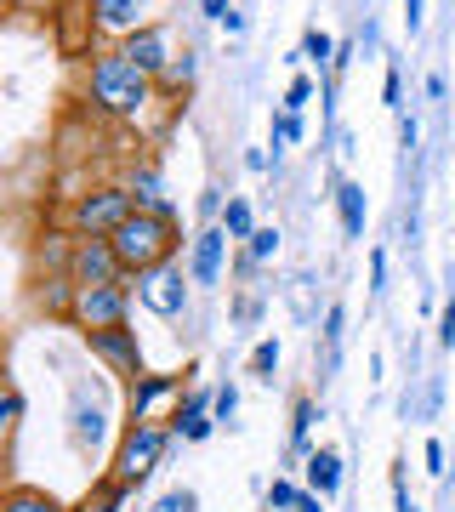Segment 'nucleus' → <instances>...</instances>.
<instances>
[{
    "mask_svg": "<svg viewBox=\"0 0 455 512\" xmlns=\"http://www.w3.org/2000/svg\"><path fill=\"white\" fill-rule=\"evenodd\" d=\"M86 92H91V109H103L114 114V120H137V114L160 97V86L148 80L137 63H131L120 46H109V52H97L91 57V80H86Z\"/></svg>",
    "mask_w": 455,
    "mask_h": 512,
    "instance_id": "obj_1",
    "label": "nucleus"
},
{
    "mask_svg": "<svg viewBox=\"0 0 455 512\" xmlns=\"http://www.w3.org/2000/svg\"><path fill=\"white\" fill-rule=\"evenodd\" d=\"M114 251L126 262V279L148 274V268H160V262H177V217H154V211H131L120 228H114Z\"/></svg>",
    "mask_w": 455,
    "mask_h": 512,
    "instance_id": "obj_2",
    "label": "nucleus"
},
{
    "mask_svg": "<svg viewBox=\"0 0 455 512\" xmlns=\"http://www.w3.org/2000/svg\"><path fill=\"white\" fill-rule=\"evenodd\" d=\"M171 439H177V433H171L165 421H131L126 433H120V444H114V473L109 478H120L126 490H137V484L165 461Z\"/></svg>",
    "mask_w": 455,
    "mask_h": 512,
    "instance_id": "obj_3",
    "label": "nucleus"
},
{
    "mask_svg": "<svg viewBox=\"0 0 455 512\" xmlns=\"http://www.w3.org/2000/svg\"><path fill=\"white\" fill-rule=\"evenodd\" d=\"M131 211H137V200H131L126 183H97V188H86V194H74L69 228L74 234H91V239H109Z\"/></svg>",
    "mask_w": 455,
    "mask_h": 512,
    "instance_id": "obj_4",
    "label": "nucleus"
},
{
    "mask_svg": "<svg viewBox=\"0 0 455 512\" xmlns=\"http://www.w3.org/2000/svg\"><path fill=\"white\" fill-rule=\"evenodd\" d=\"M131 319V279H120V285H80V296H74V325L86 330H114Z\"/></svg>",
    "mask_w": 455,
    "mask_h": 512,
    "instance_id": "obj_5",
    "label": "nucleus"
},
{
    "mask_svg": "<svg viewBox=\"0 0 455 512\" xmlns=\"http://www.w3.org/2000/svg\"><path fill=\"white\" fill-rule=\"evenodd\" d=\"M131 291L143 302L154 319H182L188 313V279H182V262H160V268H148V274L131 279Z\"/></svg>",
    "mask_w": 455,
    "mask_h": 512,
    "instance_id": "obj_6",
    "label": "nucleus"
},
{
    "mask_svg": "<svg viewBox=\"0 0 455 512\" xmlns=\"http://www.w3.org/2000/svg\"><path fill=\"white\" fill-rule=\"evenodd\" d=\"M69 279H74V285H120V279H126V262H120V251H114V239L74 234Z\"/></svg>",
    "mask_w": 455,
    "mask_h": 512,
    "instance_id": "obj_7",
    "label": "nucleus"
},
{
    "mask_svg": "<svg viewBox=\"0 0 455 512\" xmlns=\"http://www.w3.org/2000/svg\"><path fill=\"white\" fill-rule=\"evenodd\" d=\"M86 18L97 35H109L120 46V40H131L137 29L154 23V0H86Z\"/></svg>",
    "mask_w": 455,
    "mask_h": 512,
    "instance_id": "obj_8",
    "label": "nucleus"
},
{
    "mask_svg": "<svg viewBox=\"0 0 455 512\" xmlns=\"http://www.w3.org/2000/svg\"><path fill=\"white\" fill-rule=\"evenodd\" d=\"M182 382H194V370H143V376H131V393H126L131 421H154V410L165 399H177Z\"/></svg>",
    "mask_w": 455,
    "mask_h": 512,
    "instance_id": "obj_9",
    "label": "nucleus"
},
{
    "mask_svg": "<svg viewBox=\"0 0 455 512\" xmlns=\"http://www.w3.org/2000/svg\"><path fill=\"white\" fill-rule=\"evenodd\" d=\"M86 348L103 359L109 370H120V376H143V336L131 325H114V330H91Z\"/></svg>",
    "mask_w": 455,
    "mask_h": 512,
    "instance_id": "obj_10",
    "label": "nucleus"
},
{
    "mask_svg": "<svg viewBox=\"0 0 455 512\" xmlns=\"http://www.w3.org/2000/svg\"><path fill=\"white\" fill-rule=\"evenodd\" d=\"M171 433H177L182 444H200V439H211V427H217V393H205V387H194L188 399L171 410V421H165Z\"/></svg>",
    "mask_w": 455,
    "mask_h": 512,
    "instance_id": "obj_11",
    "label": "nucleus"
},
{
    "mask_svg": "<svg viewBox=\"0 0 455 512\" xmlns=\"http://www.w3.org/2000/svg\"><path fill=\"white\" fill-rule=\"evenodd\" d=\"M120 52H126L131 63L148 74V80H160V74L177 63V52H171V35H165L160 23H148V29H137L131 40H120Z\"/></svg>",
    "mask_w": 455,
    "mask_h": 512,
    "instance_id": "obj_12",
    "label": "nucleus"
},
{
    "mask_svg": "<svg viewBox=\"0 0 455 512\" xmlns=\"http://www.w3.org/2000/svg\"><path fill=\"white\" fill-rule=\"evenodd\" d=\"M222 256H228V234H222V222H211V228H200L194 234V251H188V279L194 285H222Z\"/></svg>",
    "mask_w": 455,
    "mask_h": 512,
    "instance_id": "obj_13",
    "label": "nucleus"
},
{
    "mask_svg": "<svg viewBox=\"0 0 455 512\" xmlns=\"http://www.w3.org/2000/svg\"><path fill=\"white\" fill-rule=\"evenodd\" d=\"M126 188H131V200H137V211H154V217H177V205L165 200V183H160V171L154 165H137L126 177Z\"/></svg>",
    "mask_w": 455,
    "mask_h": 512,
    "instance_id": "obj_14",
    "label": "nucleus"
},
{
    "mask_svg": "<svg viewBox=\"0 0 455 512\" xmlns=\"http://www.w3.org/2000/svg\"><path fill=\"white\" fill-rule=\"evenodd\" d=\"M302 467H308V490L313 495H336V490H342V456H336L330 444H319Z\"/></svg>",
    "mask_w": 455,
    "mask_h": 512,
    "instance_id": "obj_15",
    "label": "nucleus"
},
{
    "mask_svg": "<svg viewBox=\"0 0 455 512\" xmlns=\"http://www.w3.org/2000/svg\"><path fill=\"white\" fill-rule=\"evenodd\" d=\"M336 211H342V234L347 239H364V222H370L364 183H336Z\"/></svg>",
    "mask_w": 455,
    "mask_h": 512,
    "instance_id": "obj_16",
    "label": "nucleus"
},
{
    "mask_svg": "<svg viewBox=\"0 0 455 512\" xmlns=\"http://www.w3.org/2000/svg\"><path fill=\"white\" fill-rule=\"evenodd\" d=\"M103 439H109V416H103L97 404L74 399V444H80V450H97Z\"/></svg>",
    "mask_w": 455,
    "mask_h": 512,
    "instance_id": "obj_17",
    "label": "nucleus"
},
{
    "mask_svg": "<svg viewBox=\"0 0 455 512\" xmlns=\"http://www.w3.org/2000/svg\"><path fill=\"white\" fill-rule=\"evenodd\" d=\"M296 63H313L319 80H330V74H336V40H330L325 29H308L302 46H296Z\"/></svg>",
    "mask_w": 455,
    "mask_h": 512,
    "instance_id": "obj_18",
    "label": "nucleus"
},
{
    "mask_svg": "<svg viewBox=\"0 0 455 512\" xmlns=\"http://www.w3.org/2000/svg\"><path fill=\"white\" fill-rule=\"evenodd\" d=\"M325 421L319 399H296V416H291V450L296 456H313V427Z\"/></svg>",
    "mask_w": 455,
    "mask_h": 512,
    "instance_id": "obj_19",
    "label": "nucleus"
},
{
    "mask_svg": "<svg viewBox=\"0 0 455 512\" xmlns=\"http://www.w3.org/2000/svg\"><path fill=\"white\" fill-rule=\"evenodd\" d=\"M0 512H74L63 507L52 490H35V484H12V495H6V507Z\"/></svg>",
    "mask_w": 455,
    "mask_h": 512,
    "instance_id": "obj_20",
    "label": "nucleus"
},
{
    "mask_svg": "<svg viewBox=\"0 0 455 512\" xmlns=\"http://www.w3.org/2000/svg\"><path fill=\"white\" fill-rule=\"evenodd\" d=\"M74 296H80V285H74L69 274L40 279V308H46V313H69V319H74Z\"/></svg>",
    "mask_w": 455,
    "mask_h": 512,
    "instance_id": "obj_21",
    "label": "nucleus"
},
{
    "mask_svg": "<svg viewBox=\"0 0 455 512\" xmlns=\"http://www.w3.org/2000/svg\"><path fill=\"white\" fill-rule=\"evenodd\" d=\"M126 495H131V490L120 484V478H103V484H97V490H91L74 512H120V501H126Z\"/></svg>",
    "mask_w": 455,
    "mask_h": 512,
    "instance_id": "obj_22",
    "label": "nucleus"
},
{
    "mask_svg": "<svg viewBox=\"0 0 455 512\" xmlns=\"http://www.w3.org/2000/svg\"><path fill=\"white\" fill-rule=\"evenodd\" d=\"M222 234L228 239H251L256 234V217H251V200H228V211H222Z\"/></svg>",
    "mask_w": 455,
    "mask_h": 512,
    "instance_id": "obj_23",
    "label": "nucleus"
},
{
    "mask_svg": "<svg viewBox=\"0 0 455 512\" xmlns=\"http://www.w3.org/2000/svg\"><path fill=\"white\" fill-rule=\"evenodd\" d=\"M342 325H347V308L342 302H330L325 308V365L336 370V359H342Z\"/></svg>",
    "mask_w": 455,
    "mask_h": 512,
    "instance_id": "obj_24",
    "label": "nucleus"
},
{
    "mask_svg": "<svg viewBox=\"0 0 455 512\" xmlns=\"http://www.w3.org/2000/svg\"><path fill=\"white\" fill-rule=\"evenodd\" d=\"M302 495H308V490H302L296 478H273V484H268V507L273 512H296V501H302Z\"/></svg>",
    "mask_w": 455,
    "mask_h": 512,
    "instance_id": "obj_25",
    "label": "nucleus"
},
{
    "mask_svg": "<svg viewBox=\"0 0 455 512\" xmlns=\"http://www.w3.org/2000/svg\"><path fill=\"white\" fill-rule=\"evenodd\" d=\"M302 137V114H291V109H279L273 114V154H285V148Z\"/></svg>",
    "mask_w": 455,
    "mask_h": 512,
    "instance_id": "obj_26",
    "label": "nucleus"
},
{
    "mask_svg": "<svg viewBox=\"0 0 455 512\" xmlns=\"http://www.w3.org/2000/svg\"><path fill=\"white\" fill-rule=\"evenodd\" d=\"M188 80H194V52H182L177 63H171V69H165L160 80H154V86H160V92H182Z\"/></svg>",
    "mask_w": 455,
    "mask_h": 512,
    "instance_id": "obj_27",
    "label": "nucleus"
},
{
    "mask_svg": "<svg viewBox=\"0 0 455 512\" xmlns=\"http://www.w3.org/2000/svg\"><path fill=\"white\" fill-rule=\"evenodd\" d=\"M273 370H279V342H256L251 348V376H262V382H273Z\"/></svg>",
    "mask_w": 455,
    "mask_h": 512,
    "instance_id": "obj_28",
    "label": "nucleus"
},
{
    "mask_svg": "<svg viewBox=\"0 0 455 512\" xmlns=\"http://www.w3.org/2000/svg\"><path fill=\"white\" fill-rule=\"evenodd\" d=\"M279 239H285L279 228H256V234L245 239V251H251L256 262H273V256H279Z\"/></svg>",
    "mask_w": 455,
    "mask_h": 512,
    "instance_id": "obj_29",
    "label": "nucleus"
},
{
    "mask_svg": "<svg viewBox=\"0 0 455 512\" xmlns=\"http://www.w3.org/2000/svg\"><path fill=\"white\" fill-rule=\"evenodd\" d=\"M313 103V74H296L291 86H285V103H279V109H291V114H302Z\"/></svg>",
    "mask_w": 455,
    "mask_h": 512,
    "instance_id": "obj_30",
    "label": "nucleus"
},
{
    "mask_svg": "<svg viewBox=\"0 0 455 512\" xmlns=\"http://www.w3.org/2000/svg\"><path fill=\"white\" fill-rule=\"evenodd\" d=\"M148 512H200V495H194V490H165Z\"/></svg>",
    "mask_w": 455,
    "mask_h": 512,
    "instance_id": "obj_31",
    "label": "nucleus"
},
{
    "mask_svg": "<svg viewBox=\"0 0 455 512\" xmlns=\"http://www.w3.org/2000/svg\"><path fill=\"white\" fill-rule=\"evenodd\" d=\"M234 416H239V387L228 382V387L217 393V421H228V427H234Z\"/></svg>",
    "mask_w": 455,
    "mask_h": 512,
    "instance_id": "obj_32",
    "label": "nucleus"
},
{
    "mask_svg": "<svg viewBox=\"0 0 455 512\" xmlns=\"http://www.w3.org/2000/svg\"><path fill=\"white\" fill-rule=\"evenodd\" d=\"M18 421H23V393H18V387H6V410H0V427L12 433Z\"/></svg>",
    "mask_w": 455,
    "mask_h": 512,
    "instance_id": "obj_33",
    "label": "nucleus"
},
{
    "mask_svg": "<svg viewBox=\"0 0 455 512\" xmlns=\"http://www.w3.org/2000/svg\"><path fill=\"white\" fill-rule=\"evenodd\" d=\"M438 348H455V296L444 302V313H438Z\"/></svg>",
    "mask_w": 455,
    "mask_h": 512,
    "instance_id": "obj_34",
    "label": "nucleus"
},
{
    "mask_svg": "<svg viewBox=\"0 0 455 512\" xmlns=\"http://www.w3.org/2000/svg\"><path fill=\"white\" fill-rule=\"evenodd\" d=\"M387 291V251H370V296Z\"/></svg>",
    "mask_w": 455,
    "mask_h": 512,
    "instance_id": "obj_35",
    "label": "nucleus"
},
{
    "mask_svg": "<svg viewBox=\"0 0 455 512\" xmlns=\"http://www.w3.org/2000/svg\"><path fill=\"white\" fill-rule=\"evenodd\" d=\"M200 12H205L211 23H228V18L239 12V6H234V0H200Z\"/></svg>",
    "mask_w": 455,
    "mask_h": 512,
    "instance_id": "obj_36",
    "label": "nucleus"
},
{
    "mask_svg": "<svg viewBox=\"0 0 455 512\" xmlns=\"http://www.w3.org/2000/svg\"><path fill=\"white\" fill-rule=\"evenodd\" d=\"M382 97H387V109H399V103H404V74H399V69H387V86H382Z\"/></svg>",
    "mask_w": 455,
    "mask_h": 512,
    "instance_id": "obj_37",
    "label": "nucleus"
},
{
    "mask_svg": "<svg viewBox=\"0 0 455 512\" xmlns=\"http://www.w3.org/2000/svg\"><path fill=\"white\" fill-rule=\"evenodd\" d=\"M421 461H427V473H433V478H444V444H438V439H427Z\"/></svg>",
    "mask_w": 455,
    "mask_h": 512,
    "instance_id": "obj_38",
    "label": "nucleus"
},
{
    "mask_svg": "<svg viewBox=\"0 0 455 512\" xmlns=\"http://www.w3.org/2000/svg\"><path fill=\"white\" fill-rule=\"evenodd\" d=\"M404 29H410V35H421V0H404Z\"/></svg>",
    "mask_w": 455,
    "mask_h": 512,
    "instance_id": "obj_39",
    "label": "nucleus"
},
{
    "mask_svg": "<svg viewBox=\"0 0 455 512\" xmlns=\"http://www.w3.org/2000/svg\"><path fill=\"white\" fill-rule=\"evenodd\" d=\"M427 97H433V103H444V97H450V86H444V74H427Z\"/></svg>",
    "mask_w": 455,
    "mask_h": 512,
    "instance_id": "obj_40",
    "label": "nucleus"
},
{
    "mask_svg": "<svg viewBox=\"0 0 455 512\" xmlns=\"http://www.w3.org/2000/svg\"><path fill=\"white\" fill-rule=\"evenodd\" d=\"M296 512H325V495H313V490H308L302 501H296Z\"/></svg>",
    "mask_w": 455,
    "mask_h": 512,
    "instance_id": "obj_41",
    "label": "nucleus"
},
{
    "mask_svg": "<svg viewBox=\"0 0 455 512\" xmlns=\"http://www.w3.org/2000/svg\"><path fill=\"white\" fill-rule=\"evenodd\" d=\"M416 137H421L416 120H399V143H404V148H416Z\"/></svg>",
    "mask_w": 455,
    "mask_h": 512,
    "instance_id": "obj_42",
    "label": "nucleus"
},
{
    "mask_svg": "<svg viewBox=\"0 0 455 512\" xmlns=\"http://www.w3.org/2000/svg\"><path fill=\"white\" fill-rule=\"evenodd\" d=\"M23 12H35V6H57V0H18Z\"/></svg>",
    "mask_w": 455,
    "mask_h": 512,
    "instance_id": "obj_43",
    "label": "nucleus"
},
{
    "mask_svg": "<svg viewBox=\"0 0 455 512\" xmlns=\"http://www.w3.org/2000/svg\"><path fill=\"white\" fill-rule=\"evenodd\" d=\"M268 512H273V507H268Z\"/></svg>",
    "mask_w": 455,
    "mask_h": 512,
    "instance_id": "obj_44",
    "label": "nucleus"
}]
</instances>
